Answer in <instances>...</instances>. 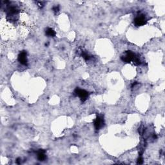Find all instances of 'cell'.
<instances>
[{
	"label": "cell",
	"instance_id": "cell-1",
	"mask_svg": "<svg viewBox=\"0 0 165 165\" xmlns=\"http://www.w3.org/2000/svg\"><path fill=\"white\" fill-rule=\"evenodd\" d=\"M75 94H76L77 96L79 97L82 101H84L86 100V99L88 97V92H86L84 90H82L80 88H76L75 90Z\"/></svg>",
	"mask_w": 165,
	"mask_h": 165
},
{
	"label": "cell",
	"instance_id": "cell-2",
	"mask_svg": "<svg viewBox=\"0 0 165 165\" xmlns=\"http://www.w3.org/2000/svg\"><path fill=\"white\" fill-rule=\"evenodd\" d=\"M135 54L132 51H128L125 53L124 55L121 57V59H122L124 62L126 63H130V61H133V58L135 57Z\"/></svg>",
	"mask_w": 165,
	"mask_h": 165
},
{
	"label": "cell",
	"instance_id": "cell-3",
	"mask_svg": "<svg viewBox=\"0 0 165 165\" xmlns=\"http://www.w3.org/2000/svg\"><path fill=\"white\" fill-rule=\"evenodd\" d=\"M133 23H134L135 25L137 26H143L147 23V19L144 15H140L135 18Z\"/></svg>",
	"mask_w": 165,
	"mask_h": 165
},
{
	"label": "cell",
	"instance_id": "cell-4",
	"mask_svg": "<svg viewBox=\"0 0 165 165\" xmlns=\"http://www.w3.org/2000/svg\"><path fill=\"white\" fill-rule=\"evenodd\" d=\"M18 61L21 65H27V57H26V52L25 51L21 52L18 55Z\"/></svg>",
	"mask_w": 165,
	"mask_h": 165
},
{
	"label": "cell",
	"instance_id": "cell-5",
	"mask_svg": "<svg viewBox=\"0 0 165 165\" xmlns=\"http://www.w3.org/2000/svg\"><path fill=\"white\" fill-rule=\"evenodd\" d=\"M104 123L103 118L102 116H98L96 119L94 120V127L96 130H99V128L103 127Z\"/></svg>",
	"mask_w": 165,
	"mask_h": 165
},
{
	"label": "cell",
	"instance_id": "cell-6",
	"mask_svg": "<svg viewBox=\"0 0 165 165\" xmlns=\"http://www.w3.org/2000/svg\"><path fill=\"white\" fill-rule=\"evenodd\" d=\"M38 159L40 160V161H44L46 159V155L44 150H40V151L38 153Z\"/></svg>",
	"mask_w": 165,
	"mask_h": 165
},
{
	"label": "cell",
	"instance_id": "cell-7",
	"mask_svg": "<svg viewBox=\"0 0 165 165\" xmlns=\"http://www.w3.org/2000/svg\"><path fill=\"white\" fill-rule=\"evenodd\" d=\"M46 35H47L48 37H54L55 32L52 28H48L46 30Z\"/></svg>",
	"mask_w": 165,
	"mask_h": 165
},
{
	"label": "cell",
	"instance_id": "cell-8",
	"mask_svg": "<svg viewBox=\"0 0 165 165\" xmlns=\"http://www.w3.org/2000/svg\"><path fill=\"white\" fill-rule=\"evenodd\" d=\"M82 56L86 61L89 60L90 58V55L87 54L86 52H82Z\"/></svg>",
	"mask_w": 165,
	"mask_h": 165
},
{
	"label": "cell",
	"instance_id": "cell-9",
	"mask_svg": "<svg viewBox=\"0 0 165 165\" xmlns=\"http://www.w3.org/2000/svg\"><path fill=\"white\" fill-rule=\"evenodd\" d=\"M53 10H54V11L55 12V13H57V12L59 11V7H54V8H53Z\"/></svg>",
	"mask_w": 165,
	"mask_h": 165
}]
</instances>
